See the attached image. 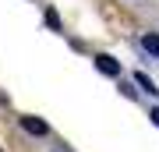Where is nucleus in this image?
I'll use <instances>...</instances> for the list:
<instances>
[{"instance_id": "nucleus-4", "label": "nucleus", "mask_w": 159, "mask_h": 152, "mask_svg": "<svg viewBox=\"0 0 159 152\" xmlns=\"http://www.w3.org/2000/svg\"><path fill=\"white\" fill-rule=\"evenodd\" d=\"M134 85H138V89H145V92H148V96H156V92H159V89H156V81H152V78H148V74H145V71H138V74H134Z\"/></svg>"}, {"instance_id": "nucleus-3", "label": "nucleus", "mask_w": 159, "mask_h": 152, "mask_svg": "<svg viewBox=\"0 0 159 152\" xmlns=\"http://www.w3.org/2000/svg\"><path fill=\"white\" fill-rule=\"evenodd\" d=\"M138 46H142L152 60H159V32H145L142 39H138Z\"/></svg>"}, {"instance_id": "nucleus-2", "label": "nucleus", "mask_w": 159, "mask_h": 152, "mask_svg": "<svg viewBox=\"0 0 159 152\" xmlns=\"http://www.w3.org/2000/svg\"><path fill=\"white\" fill-rule=\"evenodd\" d=\"M21 127L29 131V135H35V138H46V135H50V124L39 120V117H21Z\"/></svg>"}, {"instance_id": "nucleus-5", "label": "nucleus", "mask_w": 159, "mask_h": 152, "mask_svg": "<svg viewBox=\"0 0 159 152\" xmlns=\"http://www.w3.org/2000/svg\"><path fill=\"white\" fill-rule=\"evenodd\" d=\"M46 25H50V28H57V32H60V14L53 11V7H46Z\"/></svg>"}, {"instance_id": "nucleus-6", "label": "nucleus", "mask_w": 159, "mask_h": 152, "mask_svg": "<svg viewBox=\"0 0 159 152\" xmlns=\"http://www.w3.org/2000/svg\"><path fill=\"white\" fill-rule=\"evenodd\" d=\"M120 92H124L127 99H138V89H134V85H131V81H120Z\"/></svg>"}, {"instance_id": "nucleus-1", "label": "nucleus", "mask_w": 159, "mask_h": 152, "mask_svg": "<svg viewBox=\"0 0 159 152\" xmlns=\"http://www.w3.org/2000/svg\"><path fill=\"white\" fill-rule=\"evenodd\" d=\"M92 64H96L99 74H106V78H120V64H117L110 53H96V57H92Z\"/></svg>"}, {"instance_id": "nucleus-7", "label": "nucleus", "mask_w": 159, "mask_h": 152, "mask_svg": "<svg viewBox=\"0 0 159 152\" xmlns=\"http://www.w3.org/2000/svg\"><path fill=\"white\" fill-rule=\"evenodd\" d=\"M148 120H152V124L159 127V106H152V110H148Z\"/></svg>"}]
</instances>
